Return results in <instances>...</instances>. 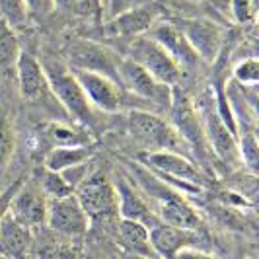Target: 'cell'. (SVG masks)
Returning a JSON list of instances; mask_svg holds the SVG:
<instances>
[{
  "label": "cell",
  "mask_w": 259,
  "mask_h": 259,
  "mask_svg": "<svg viewBox=\"0 0 259 259\" xmlns=\"http://www.w3.org/2000/svg\"><path fill=\"white\" fill-rule=\"evenodd\" d=\"M238 154H240V162H242L251 174L257 171L259 146H257V139H255V133H253V131H240V133H238Z\"/></svg>",
  "instance_id": "27"
},
{
  "label": "cell",
  "mask_w": 259,
  "mask_h": 259,
  "mask_svg": "<svg viewBox=\"0 0 259 259\" xmlns=\"http://www.w3.org/2000/svg\"><path fill=\"white\" fill-rule=\"evenodd\" d=\"M53 8L78 18H102L98 0H53Z\"/></svg>",
  "instance_id": "28"
},
{
  "label": "cell",
  "mask_w": 259,
  "mask_h": 259,
  "mask_svg": "<svg viewBox=\"0 0 259 259\" xmlns=\"http://www.w3.org/2000/svg\"><path fill=\"white\" fill-rule=\"evenodd\" d=\"M45 226L53 232L66 238H80L88 232L90 219L80 207L74 193L61 199H49L47 203V221Z\"/></svg>",
  "instance_id": "13"
},
{
  "label": "cell",
  "mask_w": 259,
  "mask_h": 259,
  "mask_svg": "<svg viewBox=\"0 0 259 259\" xmlns=\"http://www.w3.org/2000/svg\"><path fill=\"white\" fill-rule=\"evenodd\" d=\"M98 2H100V10H102V20H104V14L105 20H109V18L125 12V10H129L137 4H143L139 0H98Z\"/></svg>",
  "instance_id": "32"
},
{
  "label": "cell",
  "mask_w": 259,
  "mask_h": 259,
  "mask_svg": "<svg viewBox=\"0 0 259 259\" xmlns=\"http://www.w3.org/2000/svg\"><path fill=\"white\" fill-rule=\"evenodd\" d=\"M131 169H133V176L137 178L139 185L154 201V214L158 221L169 224V226L183 228V230H201V226H203L201 214L197 212L193 205H189L183 199L180 191L171 189L169 183L156 178L148 168H143L139 164H131Z\"/></svg>",
  "instance_id": "1"
},
{
  "label": "cell",
  "mask_w": 259,
  "mask_h": 259,
  "mask_svg": "<svg viewBox=\"0 0 259 259\" xmlns=\"http://www.w3.org/2000/svg\"><path fill=\"white\" fill-rule=\"evenodd\" d=\"M0 259H8V257H4V255H0Z\"/></svg>",
  "instance_id": "37"
},
{
  "label": "cell",
  "mask_w": 259,
  "mask_h": 259,
  "mask_svg": "<svg viewBox=\"0 0 259 259\" xmlns=\"http://www.w3.org/2000/svg\"><path fill=\"white\" fill-rule=\"evenodd\" d=\"M156 178L166 183H183L185 191L199 193L203 185V171L189 156L178 152H146L139 158Z\"/></svg>",
  "instance_id": "8"
},
{
  "label": "cell",
  "mask_w": 259,
  "mask_h": 259,
  "mask_svg": "<svg viewBox=\"0 0 259 259\" xmlns=\"http://www.w3.org/2000/svg\"><path fill=\"white\" fill-rule=\"evenodd\" d=\"M195 2H201V0H195Z\"/></svg>",
  "instance_id": "38"
},
{
  "label": "cell",
  "mask_w": 259,
  "mask_h": 259,
  "mask_svg": "<svg viewBox=\"0 0 259 259\" xmlns=\"http://www.w3.org/2000/svg\"><path fill=\"white\" fill-rule=\"evenodd\" d=\"M117 238H119L121 247L129 255H141V257L154 259V251H152L150 238H148V228L141 222L119 219V222H117Z\"/></svg>",
  "instance_id": "21"
},
{
  "label": "cell",
  "mask_w": 259,
  "mask_h": 259,
  "mask_svg": "<svg viewBox=\"0 0 259 259\" xmlns=\"http://www.w3.org/2000/svg\"><path fill=\"white\" fill-rule=\"evenodd\" d=\"M26 6L29 14L45 16L53 10V0H26Z\"/></svg>",
  "instance_id": "34"
},
{
  "label": "cell",
  "mask_w": 259,
  "mask_h": 259,
  "mask_svg": "<svg viewBox=\"0 0 259 259\" xmlns=\"http://www.w3.org/2000/svg\"><path fill=\"white\" fill-rule=\"evenodd\" d=\"M230 10L240 26L253 24L257 18V0H230Z\"/></svg>",
  "instance_id": "31"
},
{
  "label": "cell",
  "mask_w": 259,
  "mask_h": 259,
  "mask_svg": "<svg viewBox=\"0 0 259 259\" xmlns=\"http://www.w3.org/2000/svg\"><path fill=\"white\" fill-rule=\"evenodd\" d=\"M31 230L6 214L0 221V255L8 259H31Z\"/></svg>",
  "instance_id": "20"
},
{
  "label": "cell",
  "mask_w": 259,
  "mask_h": 259,
  "mask_svg": "<svg viewBox=\"0 0 259 259\" xmlns=\"http://www.w3.org/2000/svg\"><path fill=\"white\" fill-rule=\"evenodd\" d=\"M162 16V8L156 2H143L125 12L117 14L102 22V35L105 39L127 41V39L144 35Z\"/></svg>",
  "instance_id": "11"
},
{
  "label": "cell",
  "mask_w": 259,
  "mask_h": 259,
  "mask_svg": "<svg viewBox=\"0 0 259 259\" xmlns=\"http://www.w3.org/2000/svg\"><path fill=\"white\" fill-rule=\"evenodd\" d=\"M259 80V61L255 57L242 59L234 66V82L242 86H255Z\"/></svg>",
  "instance_id": "30"
},
{
  "label": "cell",
  "mask_w": 259,
  "mask_h": 259,
  "mask_svg": "<svg viewBox=\"0 0 259 259\" xmlns=\"http://www.w3.org/2000/svg\"><path fill=\"white\" fill-rule=\"evenodd\" d=\"M119 84L127 94L137 98L139 102H143L144 105H156V107L169 109L171 88L160 84L143 66H139L125 57H121V63H119Z\"/></svg>",
  "instance_id": "10"
},
{
  "label": "cell",
  "mask_w": 259,
  "mask_h": 259,
  "mask_svg": "<svg viewBox=\"0 0 259 259\" xmlns=\"http://www.w3.org/2000/svg\"><path fill=\"white\" fill-rule=\"evenodd\" d=\"M14 146H16V137H14L12 119L0 107V178L4 176L12 160Z\"/></svg>",
  "instance_id": "26"
},
{
  "label": "cell",
  "mask_w": 259,
  "mask_h": 259,
  "mask_svg": "<svg viewBox=\"0 0 259 259\" xmlns=\"http://www.w3.org/2000/svg\"><path fill=\"white\" fill-rule=\"evenodd\" d=\"M127 129L133 141L141 144L146 152H178L189 156V146L174 125L148 109H129Z\"/></svg>",
  "instance_id": "2"
},
{
  "label": "cell",
  "mask_w": 259,
  "mask_h": 259,
  "mask_svg": "<svg viewBox=\"0 0 259 259\" xmlns=\"http://www.w3.org/2000/svg\"><path fill=\"white\" fill-rule=\"evenodd\" d=\"M193 105L197 109L208 148L214 150V154L219 156L226 166H240L242 162H240V154H238V135L219 115L214 96L205 94Z\"/></svg>",
  "instance_id": "5"
},
{
  "label": "cell",
  "mask_w": 259,
  "mask_h": 259,
  "mask_svg": "<svg viewBox=\"0 0 259 259\" xmlns=\"http://www.w3.org/2000/svg\"><path fill=\"white\" fill-rule=\"evenodd\" d=\"M26 0H0V20H4L10 27H20L27 22Z\"/></svg>",
  "instance_id": "29"
},
{
  "label": "cell",
  "mask_w": 259,
  "mask_h": 259,
  "mask_svg": "<svg viewBox=\"0 0 259 259\" xmlns=\"http://www.w3.org/2000/svg\"><path fill=\"white\" fill-rule=\"evenodd\" d=\"M123 259H148V257H141V255H129V253H127Z\"/></svg>",
  "instance_id": "36"
},
{
  "label": "cell",
  "mask_w": 259,
  "mask_h": 259,
  "mask_svg": "<svg viewBox=\"0 0 259 259\" xmlns=\"http://www.w3.org/2000/svg\"><path fill=\"white\" fill-rule=\"evenodd\" d=\"M31 257L33 259H80L72 238L53 232L47 226L31 230Z\"/></svg>",
  "instance_id": "18"
},
{
  "label": "cell",
  "mask_w": 259,
  "mask_h": 259,
  "mask_svg": "<svg viewBox=\"0 0 259 259\" xmlns=\"http://www.w3.org/2000/svg\"><path fill=\"white\" fill-rule=\"evenodd\" d=\"M203 63H214L222 49V31L207 20H171Z\"/></svg>",
  "instance_id": "15"
},
{
  "label": "cell",
  "mask_w": 259,
  "mask_h": 259,
  "mask_svg": "<svg viewBox=\"0 0 259 259\" xmlns=\"http://www.w3.org/2000/svg\"><path fill=\"white\" fill-rule=\"evenodd\" d=\"M72 72H74L80 88L86 94V98H88V102H90L94 109H100L104 113H117V111H121L125 107L137 109L133 100L144 107L143 102H139L137 98L127 94L123 90V86L113 82L111 78L96 74V72H86V70H72Z\"/></svg>",
  "instance_id": "7"
},
{
  "label": "cell",
  "mask_w": 259,
  "mask_h": 259,
  "mask_svg": "<svg viewBox=\"0 0 259 259\" xmlns=\"http://www.w3.org/2000/svg\"><path fill=\"white\" fill-rule=\"evenodd\" d=\"M22 182H24V178H20V180H16L14 183H10L2 193H0V221L8 214V208H10V201H12L14 193L18 191V187L22 185Z\"/></svg>",
  "instance_id": "33"
},
{
  "label": "cell",
  "mask_w": 259,
  "mask_h": 259,
  "mask_svg": "<svg viewBox=\"0 0 259 259\" xmlns=\"http://www.w3.org/2000/svg\"><path fill=\"white\" fill-rule=\"evenodd\" d=\"M176 259H219L217 255H212V253H207V251H203V249H199V247H187V249H182Z\"/></svg>",
  "instance_id": "35"
},
{
  "label": "cell",
  "mask_w": 259,
  "mask_h": 259,
  "mask_svg": "<svg viewBox=\"0 0 259 259\" xmlns=\"http://www.w3.org/2000/svg\"><path fill=\"white\" fill-rule=\"evenodd\" d=\"M144 35L154 39L156 43L168 53L171 61L180 66V70H195L203 63L199 59V55L193 51V47L187 43V39L183 37V33L178 29V26L171 20H158L154 26L150 27Z\"/></svg>",
  "instance_id": "14"
},
{
  "label": "cell",
  "mask_w": 259,
  "mask_h": 259,
  "mask_svg": "<svg viewBox=\"0 0 259 259\" xmlns=\"http://www.w3.org/2000/svg\"><path fill=\"white\" fill-rule=\"evenodd\" d=\"M31 259H33V257H31Z\"/></svg>",
  "instance_id": "39"
},
{
  "label": "cell",
  "mask_w": 259,
  "mask_h": 259,
  "mask_svg": "<svg viewBox=\"0 0 259 259\" xmlns=\"http://www.w3.org/2000/svg\"><path fill=\"white\" fill-rule=\"evenodd\" d=\"M20 53L22 49L14 27L8 26L4 20H0V72L14 68Z\"/></svg>",
  "instance_id": "24"
},
{
  "label": "cell",
  "mask_w": 259,
  "mask_h": 259,
  "mask_svg": "<svg viewBox=\"0 0 259 259\" xmlns=\"http://www.w3.org/2000/svg\"><path fill=\"white\" fill-rule=\"evenodd\" d=\"M16 76H18V86H20V94L27 102H35L45 96V92L49 90L47 86V78L43 72V66L35 59L31 53L22 51L18 61H16Z\"/></svg>",
  "instance_id": "19"
},
{
  "label": "cell",
  "mask_w": 259,
  "mask_h": 259,
  "mask_svg": "<svg viewBox=\"0 0 259 259\" xmlns=\"http://www.w3.org/2000/svg\"><path fill=\"white\" fill-rule=\"evenodd\" d=\"M74 197L90 222L109 221L119 217L115 183L109 180L104 169H92L90 176L74 189Z\"/></svg>",
  "instance_id": "6"
},
{
  "label": "cell",
  "mask_w": 259,
  "mask_h": 259,
  "mask_svg": "<svg viewBox=\"0 0 259 259\" xmlns=\"http://www.w3.org/2000/svg\"><path fill=\"white\" fill-rule=\"evenodd\" d=\"M39 63L43 66L49 90L55 94V98L68 111V115L74 117L80 125H94V121H96L94 107L88 102L86 94L80 88L74 72L66 66L65 61L41 59Z\"/></svg>",
  "instance_id": "3"
},
{
  "label": "cell",
  "mask_w": 259,
  "mask_h": 259,
  "mask_svg": "<svg viewBox=\"0 0 259 259\" xmlns=\"http://www.w3.org/2000/svg\"><path fill=\"white\" fill-rule=\"evenodd\" d=\"M65 63L72 70H86L111 78L119 84V63L121 55L96 41H74L66 47Z\"/></svg>",
  "instance_id": "9"
},
{
  "label": "cell",
  "mask_w": 259,
  "mask_h": 259,
  "mask_svg": "<svg viewBox=\"0 0 259 259\" xmlns=\"http://www.w3.org/2000/svg\"><path fill=\"white\" fill-rule=\"evenodd\" d=\"M47 203H49V199L41 191L39 183L33 178H29V180H24L22 185L18 187V191L14 193L8 214L22 226L35 230L39 226H45Z\"/></svg>",
  "instance_id": "12"
},
{
  "label": "cell",
  "mask_w": 259,
  "mask_h": 259,
  "mask_svg": "<svg viewBox=\"0 0 259 259\" xmlns=\"http://www.w3.org/2000/svg\"><path fill=\"white\" fill-rule=\"evenodd\" d=\"M45 135H47V141L53 144V148L94 143V141H92V137H90V133L72 131V129H68V127H65V125H59V123H53L51 127L45 131Z\"/></svg>",
  "instance_id": "25"
},
{
  "label": "cell",
  "mask_w": 259,
  "mask_h": 259,
  "mask_svg": "<svg viewBox=\"0 0 259 259\" xmlns=\"http://www.w3.org/2000/svg\"><path fill=\"white\" fill-rule=\"evenodd\" d=\"M121 43H123V47H121V51H117L121 57L143 66L160 84H164L168 88L180 86L183 72L154 39H150L148 35H139V37L127 39Z\"/></svg>",
  "instance_id": "4"
},
{
  "label": "cell",
  "mask_w": 259,
  "mask_h": 259,
  "mask_svg": "<svg viewBox=\"0 0 259 259\" xmlns=\"http://www.w3.org/2000/svg\"><path fill=\"white\" fill-rule=\"evenodd\" d=\"M33 180L39 183L41 191L45 193L47 199H61V197H68V195L74 193V189L66 183V180L59 174V171L47 169L45 166L35 171Z\"/></svg>",
  "instance_id": "23"
},
{
  "label": "cell",
  "mask_w": 259,
  "mask_h": 259,
  "mask_svg": "<svg viewBox=\"0 0 259 259\" xmlns=\"http://www.w3.org/2000/svg\"><path fill=\"white\" fill-rule=\"evenodd\" d=\"M115 191H117V212H119V219L141 222L148 230L154 226L156 222H160L156 219L154 210L146 203V199L129 182L119 180L115 183Z\"/></svg>",
  "instance_id": "17"
},
{
  "label": "cell",
  "mask_w": 259,
  "mask_h": 259,
  "mask_svg": "<svg viewBox=\"0 0 259 259\" xmlns=\"http://www.w3.org/2000/svg\"><path fill=\"white\" fill-rule=\"evenodd\" d=\"M96 154V144H76V146H61V148H53L51 152H47L43 166L53 171H65L68 168L80 166L84 162H90Z\"/></svg>",
  "instance_id": "22"
},
{
  "label": "cell",
  "mask_w": 259,
  "mask_h": 259,
  "mask_svg": "<svg viewBox=\"0 0 259 259\" xmlns=\"http://www.w3.org/2000/svg\"><path fill=\"white\" fill-rule=\"evenodd\" d=\"M148 238L154 255H160L162 259H176L182 249L197 247V244L201 242L199 230H183L164 222H156L148 230Z\"/></svg>",
  "instance_id": "16"
}]
</instances>
